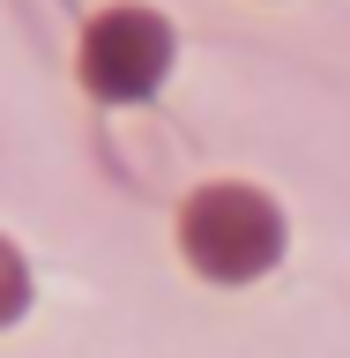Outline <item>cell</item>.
<instances>
[{
	"label": "cell",
	"mask_w": 350,
	"mask_h": 358,
	"mask_svg": "<svg viewBox=\"0 0 350 358\" xmlns=\"http://www.w3.org/2000/svg\"><path fill=\"white\" fill-rule=\"evenodd\" d=\"M179 246H187V262L201 276H217V284H246V276H261L276 254H284V217H276V201L254 194V187H201L187 201V217H179Z\"/></svg>",
	"instance_id": "1"
},
{
	"label": "cell",
	"mask_w": 350,
	"mask_h": 358,
	"mask_svg": "<svg viewBox=\"0 0 350 358\" xmlns=\"http://www.w3.org/2000/svg\"><path fill=\"white\" fill-rule=\"evenodd\" d=\"M172 67V30L150 8H112L82 38V83L97 97H150Z\"/></svg>",
	"instance_id": "2"
},
{
	"label": "cell",
	"mask_w": 350,
	"mask_h": 358,
	"mask_svg": "<svg viewBox=\"0 0 350 358\" xmlns=\"http://www.w3.org/2000/svg\"><path fill=\"white\" fill-rule=\"evenodd\" d=\"M22 299H30V268H22V254L8 239H0V329L22 313Z\"/></svg>",
	"instance_id": "3"
}]
</instances>
